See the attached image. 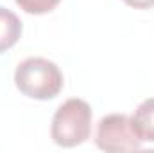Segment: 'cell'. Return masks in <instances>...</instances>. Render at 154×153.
Wrapping results in <instances>:
<instances>
[{
	"mask_svg": "<svg viewBox=\"0 0 154 153\" xmlns=\"http://www.w3.org/2000/svg\"><path fill=\"white\" fill-rule=\"evenodd\" d=\"M131 126L142 142H154V97L138 105L131 117Z\"/></svg>",
	"mask_w": 154,
	"mask_h": 153,
	"instance_id": "obj_4",
	"label": "cell"
},
{
	"mask_svg": "<svg viewBox=\"0 0 154 153\" xmlns=\"http://www.w3.org/2000/svg\"><path fill=\"white\" fill-rule=\"evenodd\" d=\"M91 108L86 101L72 97L65 101L52 117L50 135L61 148H74L90 139Z\"/></svg>",
	"mask_w": 154,
	"mask_h": 153,
	"instance_id": "obj_2",
	"label": "cell"
},
{
	"mask_svg": "<svg viewBox=\"0 0 154 153\" xmlns=\"http://www.w3.org/2000/svg\"><path fill=\"white\" fill-rule=\"evenodd\" d=\"M16 88L38 101L54 99L63 88V74L59 67L45 58H27L14 70Z\"/></svg>",
	"mask_w": 154,
	"mask_h": 153,
	"instance_id": "obj_1",
	"label": "cell"
},
{
	"mask_svg": "<svg viewBox=\"0 0 154 153\" xmlns=\"http://www.w3.org/2000/svg\"><path fill=\"white\" fill-rule=\"evenodd\" d=\"M95 144L102 151H134L140 150L142 141L131 126V117L125 114H109L97 124Z\"/></svg>",
	"mask_w": 154,
	"mask_h": 153,
	"instance_id": "obj_3",
	"label": "cell"
},
{
	"mask_svg": "<svg viewBox=\"0 0 154 153\" xmlns=\"http://www.w3.org/2000/svg\"><path fill=\"white\" fill-rule=\"evenodd\" d=\"M22 29L20 18L11 9L0 5V54L16 45L22 36Z\"/></svg>",
	"mask_w": 154,
	"mask_h": 153,
	"instance_id": "obj_5",
	"label": "cell"
},
{
	"mask_svg": "<svg viewBox=\"0 0 154 153\" xmlns=\"http://www.w3.org/2000/svg\"><path fill=\"white\" fill-rule=\"evenodd\" d=\"M129 7L134 9H151L154 7V0H124Z\"/></svg>",
	"mask_w": 154,
	"mask_h": 153,
	"instance_id": "obj_7",
	"label": "cell"
},
{
	"mask_svg": "<svg viewBox=\"0 0 154 153\" xmlns=\"http://www.w3.org/2000/svg\"><path fill=\"white\" fill-rule=\"evenodd\" d=\"M14 2L20 5V9H23L29 15H45L54 11L61 0H14Z\"/></svg>",
	"mask_w": 154,
	"mask_h": 153,
	"instance_id": "obj_6",
	"label": "cell"
}]
</instances>
